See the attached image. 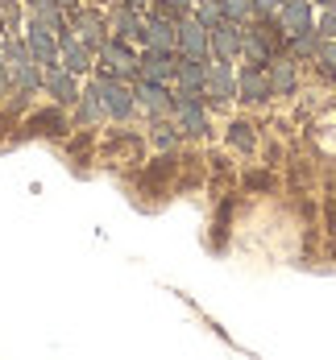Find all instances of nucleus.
<instances>
[{
	"label": "nucleus",
	"instance_id": "nucleus-26",
	"mask_svg": "<svg viewBox=\"0 0 336 360\" xmlns=\"http://www.w3.org/2000/svg\"><path fill=\"white\" fill-rule=\"evenodd\" d=\"M232 145L254 149V133H249V124H232Z\"/></svg>",
	"mask_w": 336,
	"mask_h": 360
},
{
	"label": "nucleus",
	"instance_id": "nucleus-8",
	"mask_svg": "<svg viewBox=\"0 0 336 360\" xmlns=\"http://www.w3.org/2000/svg\"><path fill=\"white\" fill-rule=\"evenodd\" d=\"M137 75L149 79V83H162V79H170V75H175V63H170V54H166V50H149L146 58L137 63Z\"/></svg>",
	"mask_w": 336,
	"mask_h": 360
},
{
	"label": "nucleus",
	"instance_id": "nucleus-15",
	"mask_svg": "<svg viewBox=\"0 0 336 360\" xmlns=\"http://www.w3.org/2000/svg\"><path fill=\"white\" fill-rule=\"evenodd\" d=\"M46 83H50V91H54L63 104H71L75 96H79V91H75V79H71V71H67V67H50V79H46Z\"/></svg>",
	"mask_w": 336,
	"mask_h": 360
},
{
	"label": "nucleus",
	"instance_id": "nucleus-17",
	"mask_svg": "<svg viewBox=\"0 0 336 360\" xmlns=\"http://www.w3.org/2000/svg\"><path fill=\"white\" fill-rule=\"evenodd\" d=\"M175 71H179V79H183V91H199V87H204V75H208L204 67H199V58H191V54H187Z\"/></svg>",
	"mask_w": 336,
	"mask_h": 360
},
{
	"label": "nucleus",
	"instance_id": "nucleus-27",
	"mask_svg": "<svg viewBox=\"0 0 336 360\" xmlns=\"http://www.w3.org/2000/svg\"><path fill=\"white\" fill-rule=\"evenodd\" d=\"M220 4H224V17H232V21L249 13V0H220Z\"/></svg>",
	"mask_w": 336,
	"mask_h": 360
},
{
	"label": "nucleus",
	"instance_id": "nucleus-25",
	"mask_svg": "<svg viewBox=\"0 0 336 360\" xmlns=\"http://www.w3.org/2000/svg\"><path fill=\"white\" fill-rule=\"evenodd\" d=\"M316 54H320V63H324V71H328V75L336 79V41H328V46H320Z\"/></svg>",
	"mask_w": 336,
	"mask_h": 360
},
{
	"label": "nucleus",
	"instance_id": "nucleus-9",
	"mask_svg": "<svg viewBox=\"0 0 336 360\" xmlns=\"http://www.w3.org/2000/svg\"><path fill=\"white\" fill-rule=\"evenodd\" d=\"M208 46H212V54H216V58H224V63H228V58H237V50H241V37H237V30H232V25H212V37H208Z\"/></svg>",
	"mask_w": 336,
	"mask_h": 360
},
{
	"label": "nucleus",
	"instance_id": "nucleus-20",
	"mask_svg": "<svg viewBox=\"0 0 336 360\" xmlns=\"http://www.w3.org/2000/svg\"><path fill=\"white\" fill-rule=\"evenodd\" d=\"M241 50L249 54V63H254V67H266V63H270V46H266L261 37H245V41H241Z\"/></svg>",
	"mask_w": 336,
	"mask_h": 360
},
{
	"label": "nucleus",
	"instance_id": "nucleus-33",
	"mask_svg": "<svg viewBox=\"0 0 336 360\" xmlns=\"http://www.w3.org/2000/svg\"><path fill=\"white\" fill-rule=\"evenodd\" d=\"M137 4H146V0H129V8H137Z\"/></svg>",
	"mask_w": 336,
	"mask_h": 360
},
{
	"label": "nucleus",
	"instance_id": "nucleus-1",
	"mask_svg": "<svg viewBox=\"0 0 336 360\" xmlns=\"http://www.w3.org/2000/svg\"><path fill=\"white\" fill-rule=\"evenodd\" d=\"M4 67L13 71V79L25 87V91H34L37 87V58H34V50L30 46H21V41H8V50H4Z\"/></svg>",
	"mask_w": 336,
	"mask_h": 360
},
{
	"label": "nucleus",
	"instance_id": "nucleus-5",
	"mask_svg": "<svg viewBox=\"0 0 336 360\" xmlns=\"http://www.w3.org/2000/svg\"><path fill=\"white\" fill-rule=\"evenodd\" d=\"M175 112H179V124H183L187 133H204V129H208V120H204V108H199L195 91H179V96H175Z\"/></svg>",
	"mask_w": 336,
	"mask_h": 360
},
{
	"label": "nucleus",
	"instance_id": "nucleus-21",
	"mask_svg": "<svg viewBox=\"0 0 336 360\" xmlns=\"http://www.w3.org/2000/svg\"><path fill=\"white\" fill-rule=\"evenodd\" d=\"M220 17H224L220 0H204V4H199V21H204L208 30H212V25H220Z\"/></svg>",
	"mask_w": 336,
	"mask_h": 360
},
{
	"label": "nucleus",
	"instance_id": "nucleus-7",
	"mask_svg": "<svg viewBox=\"0 0 336 360\" xmlns=\"http://www.w3.org/2000/svg\"><path fill=\"white\" fill-rule=\"evenodd\" d=\"M179 46H183V54H191V58H204L208 54V25L204 21H183L179 25Z\"/></svg>",
	"mask_w": 336,
	"mask_h": 360
},
{
	"label": "nucleus",
	"instance_id": "nucleus-4",
	"mask_svg": "<svg viewBox=\"0 0 336 360\" xmlns=\"http://www.w3.org/2000/svg\"><path fill=\"white\" fill-rule=\"evenodd\" d=\"M30 50H34V58L42 67H58V46H54V37H50V25H42L34 21L30 25V41H25Z\"/></svg>",
	"mask_w": 336,
	"mask_h": 360
},
{
	"label": "nucleus",
	"instance_id": "nucleus-29",
	"mask_svg": "<svg viewBox=\"0 0 336 360\" xmlns=\"http://www.w3.org/2000/svg\"><path fill=\"white\" fill-rule=\"evenodd\" d=\"M254 4H258L261 13H278V8H282L287 0H254Z\"/></svg>",
	"mask_w": 336,
	"mask_h": 360
},
{
	"label": "nucleus",
	"instance_id": "nucleus-28",
	"mask_svg": "<svg viewBox=\"0 0 336 360\" xmlns=\"http://www.w3.org/2000/svg\"><path fill=\"white\" fill-rule=\"evenodd\" d=\"M320 30H324L328 37H336V8H328V13L320 17Z\"/></svg>",
	"mask_w": 336,
	"mask_h": 360
},
{
	"label": "nucleus",
	"instance_id": "nucleus-31",
	"mask_svg": "<svg viewBox=\"0 0 336 360\" xmlns=\"http://www.w3.org/2000/svg\"><path fill=\"white\" fill-rule=\"evenodd\" d=\"M54 4H58V8H71L75 0H54Z\"/></svg>",
	"mask_w": 336,
	"mask_h": 360
},
{
	"label": "nucleus",
	"instance_id": "nucleus-23",
	"mask_svg": "<svg viewBox=\"0 0 336 360\" xmlns=\"http://www.w3.org/2000/svg\"><path fill=\"white\" fill-rule=\"evenodd\" d=\"M320 30H303V34H295V54H316L320 50Z\"/></svg>",
	"mask_w": 336,
	"mask_h": 360
},
{
	"label": "nucleus",
	"instance_id": "nucleus-18",
	"mask_svg": "<svg viewBox=\"0 0 336 360\" xmlns=\"http://www.w3.org/2000/svg\"><path fill=\"white\" fill-rule=\"evenodd\" d=\"M75 25H79V41H83V46H96V50L104 46V34H100V21H96L92 13H79V21H75Z\"/></svg>",
	"mask_w": 336,
	"mask_h": 360
},
{
	"label": "nucleus",
	"instance_id": "nucleus-14",
	"mask_svg": "<svg viewBox=\"0 0 336 360\" xmlns=\"http://www.w3.org/2000/svg\"><path fill=\"white\" fill-rule=\"evenodd\" d=\"M133 96H137L149 112H166V108H170V96H166V87H162V83H149V79H142V87H137Z\"/></svg>",
	"mask_w": 336,
	"mask_h": 360
},
{
	"label": "nucleus",
	"instance_id": "nucleus-11",
	"mask_svg": "<svg viewBox=\"0 0 336 360\" xmlns=\"http://www.w3.org/2000/svg\"><path fill=\"white\" fill-rule=\"evenodd\" d=\"M204 87H208V96H212V100H228V96H232V71H228V63H224V58L204 75Z\"/></svg>",
	"mask_w": 336,
	"mask_h": 360
},
{
	"label": "nucleus",
	"instance_id": "nucleus-10",
	"mask_svg": "<svg viewBox=\"0 0 336 360\" xmlns=\"http://www.w3.org/2000/svg\"><path fill=\"white\" fill-rule=\"evenodd\" d=\"M58 63L71 75L87 71V46H83L79 37H63V41H58Z\"/></svg>",
	"mask_w": 336,
	"mask_h": 360
},
{
	"label": "nucleus",
	"instance_id": "nucleus-34",
	"mask_svg": "<svg viewBox=\"0 0 336 360\" xmlns=\"http://www.w3.org/2000/svg\"><path fill=\"white\" fill-rule=\"evenodd\" d=\"M316 4H332V0H316Z\"/></svg>",
	"mask_w": 336,
	"mask_h": 360
},
{
	"label": "nucleus",
	"instance_id": "nucleus-30",
	"mask_svg": "<svg viewBox=\"0 0 336 360\" xmlns=\"http://www.w3.org/2000/svg\"><path fill=\"white\" fill-rule=\"evenodd\" d=\"M8 91V75H4V63H0V96Z\"/></svg>",
	"mask_w": 336,
	"mask_h": 360
},
{
	"label": "nucleus",
	"instance_id": "nucleus-19",
	"mask_svg": "<svg viewBox=\"0 0 336 360\" xmlns=\"http://www.w3.org/2000/svg\"><path fill=\"white\" fill-rule=\"evenodd\" d=\"M34 4V17L42 25H50V30H63V17H58V4L54 0H30Z\"/></svg>",
	"mask_w": 336,
	"mask_h": 360
},
{
	"label": "nucleus",
	"instance_id": "nucleus-12",
	"mask_svg": "<svg viewBox=\"0 0 336 360\" xmlns=\"http://www.w3.org/2000/svg\"><path fill=\"white\" fill-rule=\"evenodd\" d=\"M146 41H149V50H175V41H179V34H175V25L170 21H162V17H154L146 25Z\"/></svg>",
	"mask_w": 336,
	"mask_h": 360
},
{
	"label": "nucleus",
	"instance_id": "nucleus-6",
	"mask_svg": "<svg viewBox=\"0 0 336 360\" xmlns=\"http://www.w3.org/2000/svg\"><path fill=\"white\" fill-rule=\"evenodd\" d=\"M100 58H104V67H108L116 79H125V75H137V58L120 46V41H104L100 46Z\"/></svg>",
	"mask_w": 336,
	"mask_h": 360
},
{
	"label": "nucleus",
	"instance_id": "nucleus-16",
	"mask_svg": "<svg viewBox=\"0 0 336 360\" xmlns=\"http://www.w3.org/2000/svg\"><path fill=\"white\" fill-rule=\"evenodd\" d=\"M295 87V67L291 63H274L270 67V96H287Z\"/></svg>",
	"mask_w": 336,
	"mask_h": 360
},
{
	"label": "nucleus",
	"instance_id": "nucleus-13",
	"mask_svg": "<svg viewBox=\"0 0 336 360\" xmlns=\"http://www.w3.org/2000/svg\"><path fill=\"white\" fill-rule=\"evenodd\" d=\"M270 96V79L261 75V67H245L241 71V100H266Z\"/></svg>",
	"mask_w": 336,
	"mask_h": 360
},
{
	"label": "nucleus",
	"instance_id": "nucleus-32",
	"mask_svg": "<svg viewBox=\"0 0 336 360\" xmlns=\"http://www.w3.org/2000/svg\"><path fill=\"white\" fill-rule=\"evenodd\" d=\"M166 4H179V8H187V4H191V0H166Z\"/></svg>",
	"mask_w": 336,
	"mask_h": 360
},
{
	"label": "nucleus",
	"instance_id": "nucleus-2",
	"mask_svg": "<svg viewBox=\"0 0 336 360\" xmlns=\"http://www.w3.org/2000/svg\"><path fill=\"white\" fill-rule=\"evenodd\" d=\"M96 91H100V104H104L108 116H116V120H120V116H129V108H133V91H129L116 75H112V79H100V83H96Z\"/></svg>",
	"mask_w": 336,
	"mask_h": 360
},
{
	"label": "nucleus",
	"instance_id": "nucleus-22",
	"mask_svg": "<svg viewBox=\"0 0 336 360\" xmlns=\"http://www.w3.org/2000/svg\"><path fill=\"white\" fill-rule=\"evenodd\" d=\"M116 34H120V37L142 34V30H137V17H133V8H120V13H116Z\"/></svg>",
	"mask_w": 336,
	"mask_h": 360
},
{
	"label": "nucleus",
	"instance_id": "nucleus-24",
	"mask_svg": "<svg viewBox=\"0 0 336 360\" xmlns=\"http://www.w3.org/2000/svg\"><path fill=\"white\" fill-rule=\"evenodd\" d=\"M100 112H104V104H100V91H96V87H92V91H87V96H83V116H87V120H96V116H100Z\"/></svg>",
	"mask_w": 336,
	"mask_h": 360
},
{
	"label": "nucleus",
	"instance_id": "nucleus-3",
	"mask_svg": "<svg viewBox=\"0 0 336 360\" xmlns=\"http://www.w3.org/2000/svg\"><path fill=\"white\" fill-rule=\"evenodd\" d=\"M278 25H282L287 37L311 30V0H287V4L278 8Z\"/></svg>",
	"mask_w": 336,
	"mask_h": 360
}]
</instances>
